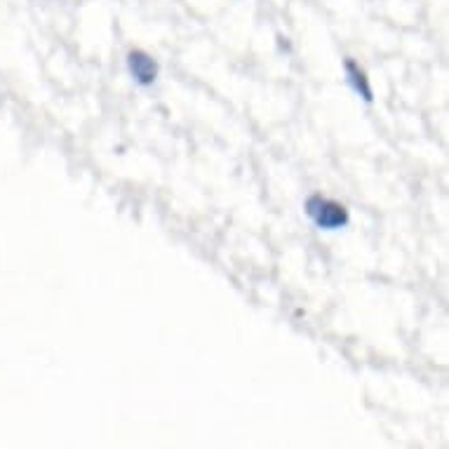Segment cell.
Wrapping results in <instances>:
<instances>
[{"instance_id": "2", "label": "cell", "mask_w": 449, "mask_h": 449, "mask_svg": "<svg viewBox=\"0 0 449 449\" xmlns=\"http://www.w3.org/2000/svg\"><path fill=\"white\" fill-rule=\"evenodd\" d=\"M128 68L139 85H151L158 78L155 61L146 52H142V50H135V52L128 54Z\"/></svg>"}, {"instance_id": "1", "label": "cell", "mask_w": 449, "mask_h": 449, "mask_svg": "<svg viewBox=\"0 0 449 449\" xmlns=\"http://www.w3.org/2000/svg\"><path fill=\"white\" fill-rule=\"evenodd\" d=\"M306 214L322 231H337L349 224V212H346V207L334 200L322 198V195H311V198L306 200Z\"/></svg>"}, {"instance_id": "3", "label": "cell", "mask_w": 449, "mask_h": 449, "mask_svg": "<svg viewBox=\"0 0 449 449\" xmlns=\"http://www.w3.org/2000/svg\"><path fill=\"white\" fill-rule=\"evenodd\" d=\"M346 73H349V80H351V85L356 87V92L360 94V97H363L365 101H372V90H370V83H367L365 73L360 71V68L356 66V61L346 59Z\"/></svg>"}]
</instances>
